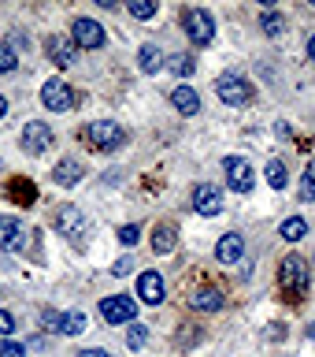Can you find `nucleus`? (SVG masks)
Here are the masks:
<instances>
[{
    "label": "nucleus",
    "mask_w": 315,
    "mask_h": 357,
    "mask_svg": "<svg viewBox=\"0 0 315 357\" xmlns=\"http://www.w3.org/2000/svg\"><path fill=\"white\" fill-rule=\"evenodd\" d=\"M127 127L122 123H115V119H93L86 127V142L93 145V149H100V153H115V149H122L127 145Z\"/></svg>",
    "instance_id": "nucleus-1"
},
{
    "label": "nucleus",
    "mask_w": 315,
    "mask_h": 357,
    "mask_svg": "<svg viewBox=\"0 0 315 357\" xmlns=\"http://www.w3.org/2000/svg\"><path fill=\"white\" fill-rule=\"evenodd\" d=\"M278 283H282V290H286L293 301L305 298V294H308V283H312V268H308L305 257H297V253L286 257V261H282V272H278Z\"/></svg>",
    "instance_id": "nucleus-2"
},
{
    "label": "nucleus",
    "mask_w": 315,
    "mask_h": 357,
    "mask_svg": "<svg viewBox=\"0 0 315 357\" xmlns=\"http://www.w3.org/2000/svg\"><path fill=\"white\" fill-rule=\"evenodd\" d=\"M216 93H219V100H223V105H234V108H241V105H249V100L256 97V89H252V82H249V78H241V75L227 71V75H219V78H216Z\"/></svg>",
    "instance_id": "nucleus-3"
},
{
    "label": "nucleus",
    "mask_w": 315,
    "mask_h": 357,
    "mask_svg": "<svg viewBox=\"0 0 315 357\" xmlns=\"http://www.w3.org/2000/svg\"><path fill=\"white\" fill-rule=\"evenodd\" d=\"M182 30L193 45H211V38H216V22H211V15L204 8H186L182 11Z\"/></svg>",
    "instance_id": "nucleus-4"
},
{
    "label": "nucleus",
    "mask_w": 315,
    "mask_h": 357,
    "mask_svg": "<svg viewBox=\"0 0 315 357\" xmlns=\"http://www.w3.org/2000/svg\"><path fill=\"white\" fill-rule=\"evenodd\" d=\"M223 172H227V186L234 190V194H249V190L256 186L252 164L241 160V156H227V160H223Z\"/></svg>",
    "instance_id": "nucleus-5"
},
{
    "label": "nucleus",
    "mask_w": 315,
    "mask_h": 357,
    "mask_svg": "<svg viewBox=\"0 0 315 357\" xmlns=\"http://www.w3.org/2000/svg\"><path fill=\"white\" fill-rule=\"evenodd\" d=\"M100 317H104L108 324H130L134 317H138V301H134L130 294H111L100 301Z\"/></svg>",
    "instance_id": "nucleus-6"
},
{
    "label": "nucleus",
    "mask_w": 315,
    "mask_h": 357,
    "mask_svg": "<svg viewBox=\"0 0 315 357\" xmlns=\"http://www.w3.org/2000/svg\"><path fill=\"white\" fill-rule=\"evenodd\" d=\"M41 105L49 112H67L74 108V89L63 82V78H49V82L41 86Z\"/></svg>",
    "instance_id": "nucleus-7"
},
{
    "label": "nucleus",
    "mask_w": 315,
    "mask_h": 357,
    "mask_svg": "<svg viewBox=\"0 0 315 357\" xmlns=\"http://www.w3.org/2000/svg\"><path fill=\"white\" fill-rule=\"evenodd\" d=\"M49 145H52V127H49V123H41V119H30L26 127H22V149H26L30 156L45 153Z\"/></svg>",
    "instance_id": "nucleus-8"
},
{
    "label": "nucleus",
    "mask_w": 315,
    "mask_h": 357,
    "mask_svg": "<svg viewBox=\"0 0 315 357\" xmlns=\"http://www.w3.org/2000/svg\"><path fill=\"white\" fill-rule=\"evenodd\" d=\"M71 38L78 49H100L104 45V26H100L97 19H74V26H71Z\"/></svg>",
    "instance_id": "nucleus-9"
},
{
    "label": "nucleus",
    "mask_w": 315,
    "mask_h": 357,
    "mask_svg": "<svg viewBox=\"0 0 315 357\" xmlns=\"http://www.w3.org/2000/svg\"><path fill=\"white\" fill-rule=\"evenodd\" d=\"M56 231H60L63 238H82V234L89 231L86 212H82V208H74V205H63V208H60V216H56Z\"/></svg>",
    "instance_id": "nucleus-10"
},
{
    "label": "nucleus",
    "mask_w": 315,
    "mask_h": 357,
    "mask_svg": "<svg viewBox=\"0 0 315 357\" xmlns=\"http://www.w3.org/2000/svg\"><path fill=\"white\" fill-rule=\"evenodd\" d=\"M0 250L4 253L26 250V227H22L15 216H0Z\"/></svg>",
    "instance_id": "nucleus-11"
},
{
    "label": "nucleus",
    "mask_w": 315,
    "mask_h": 357,
    "mask_svg": "<svg viewBox=\"0 0 315 357\" xmlns=\"http://www.w3.org/2000/svg\"><path fill=\"white\" fill-rule=\"evenodd\" d=\"M193 205H197L200 216H219L223 212V190L211 186V183H200L193 190Z\"/></svg>",
    "instance_id": "nucleus-12"
},
{
    "label": "nucleus",
    "mask_w": 315,
    "mask_h": 357,
    "mask_svg": "<svg viewBox=\"0 0 315 357\" xmlns=\"http://www.w3.org/2000/svg\"><path fill=\"white\" fill-rule=\"evenodd\" d=\"M241 257H245V238L238 231L223 234V238L216 242V261L219 264H234V261H241Z\"/></svg>",
    "instance_id": "nucleus-13"
},
{
    "label": "nucleus",
    "mask_w": 315,
    "mask_h": 357,
    "mask_svg": "<svg viewBox=\"0 0 315 357\" xmlns=\"http://www.w3.org/2000/svg\"><path fill=\"white\" fill-rule=\"evenodd\" d=\"M138 298L145 301V305H160V301H163V279H160V272H141L138 275Z\"/></svg>",
    "instance_id": "nucleus-14"
},
{
    "label": "nucleus",
    "mask_w": 315,
    "mask_h": 357,
    "mask_svg": "<svg viewBox=\"0 0 315 357\" xmlns=\"http://www.w3.org/2000/svg\"><path fill=\"white\" fill-rule=\"evenodd\" d=\"M171 105L178 108V112H182V116H197V112H200V93H197V89L193 86H175L171 89Z\"/></svg>",
    "instance_id": "nucleus-15"
},
{
    "label": "nucleus",
    "mask_w": 315,
    "mask_h": 357,
    "mask_svg": "<svg viewBox=\"0 0 315 357\" xmlns=\"http://www.w3.org/2000/svg\"><path fill=\"white\" fill-rule=\"evenodd\" d=\"M189 305H193L197 312H219L223 305H227V298H223L216 287H204V290H197V294L189 298Z\"/></svg>",
    "instance_id": "nucleus-16"
},
{
    "label": "nucleus",
    "mask_w": 315,
    "mask_h": 357,
    "mask_svg": "<svg viewBox=\"0 0 315 357\" xmlns=\"http://www.w3.org/2000/svg\"><path fill=\"white\" fill-rule=\"evenodd\" d=\"M45 49H49V56H52V63H56V67H71V63L78 60L74 45H71V41H63V38H49V41H45Z\"/></svg>",
    "instance_id": "nucleus-17"
},
{
    "label": "nucleus",
    "mask_w": 315,
    "mask_h": 357,
    "mask_svg": "<svg viewBox=\"0 0 315 357\" xmlns=\"http://www.w3.org/2000/svg\"><path fill=\"white\" fill-rule=\"evenodd\" d=\"M49 178L56 186H78V178H82V164H78V160H60L52 167Z\"/></svg>",
    "instance_id": "nucleus-18"
},
{
    "label": "nucleus",
    "mask_w": 315,
    "mask_h": 357,
    "mask_svg": "<svg viewBox=\"0 0 315 357\" xmlns=\"http://www.w3.org/2000/svg\"><path fill=\"white\" fill-rule=\"evenodd\" d=\"M175 238H178V227H175V223H156V231H152V250H156V253H171V250H175Z\"/></svg>",
    "instance_id": "nucleus-19"
},
{
    "label": "nucleus",
    "mask_w": 315,
    "mask_h": 357,
    "mask_svg": "<svg viewBox=\"0 0 315 357\" xmlns=\"http://www.w3.org/2000/svg\"><path fill=\"white\" fill-rule=\"evenodd\" d=\"M138 67L145 75H156L163 67V52L156 49V45H141V49H138Z\"/></svg>",
    "instance_id": "nucleus-20"
},
{
    "label": "nucleus",
    "mask_w": 315,
    "mask_h": 357,
    "mask_svg": "<svg viewBox=\"0 0 315 357\" xmlns=\"http://www.w3.org/2000/svg\"><path fill=\"white\" fill-rule=\"evenodd\" d=\"M278 234H282L286 242H300V238L308 234V220H305V216H289V220H282Z\"/></svg>",
    "instance_id": "nucleus-21"
},
{
    "label": "nucleus",
    "mask_w": 315,
    "mask_h": 357,
    "mask_svg": "<svg viewBox=\"0 0 315 357\" xmlns=\"http://www.w3.org/2000/svg\"><path fill=\"white\" fill-rule=\"evenodd\" d=\"M260 30L267 33V38H278V33L286 30V15H282V11H275V8H267L264 19H260Z\"/></svg>",
    "instance_id": "nucleus-22"
},
{
    "label": "nucleus",
    "mask_w": 315,
    "mask_h": 357,
    "mask_svg": "<svg viewBox=\"0 0 315 357\" xmlns=\"http://www.w3.org/2000/svg\"><path fill=\"white\" fill-rule=\"evenodd\" d=\"M60 331H63V335H82V331H86V312H82V309H71V312H63V324H60Z\"/></svg>",
    "instance_id": "nucleus-23"
},
{
    "label": "nucleus",
    "mask_w": 315,
    "mask_h": 357,
    "mask_svg": "<svg viewBox=\"0 0 315 357\" xmlns=\"http://www.w3.org/2000/svg\"><path fill=\"white\" fill-rule=\"evenodd\" d=\"M264 175H267V183H271V190H286V164L282 160H267V167H264Z\"/></svg>",
    "instance_id": "nucleus-24"
},
{
    "label": "nucleus",
    "mask_w": 315,
    "mask_h": 357,
    "mask_svg": "<svg viewBox=\"0 0 315 357\" xmlns=\"http://www.w3.org/2000/svg\"><path fill=\"white\" fill-rule=\"evenodd\" d=\"M167 67H171L175 75H182V78H186V75H193V71H197V60H193V56H186V52H175L171 60H167Z\"/></svg>",
    "instance_id": "nucleus-25"
},
{
    "label": "nucleus",
    "mask_w": 315,
    "mask_h": 357,
    "mask_svg": "<svg viewBox=\"0 0 315 357\" xmlns=\"http://www.w3.org/2000/svg\"><path fill=\"white\" fill-rule=\"evenodd\" d=\"M127 11H130L134 19H152L160 8H156L152 0H130V4H127Z\"/></svg>",
    "instance_id": "nucleus-26"
},
{
    "label": "nucleus",
    "mask_w": 315,
    "mask_h": 357,
    "mask_svg": "<svg viewBox=\"0 0 315 357\" xmlns=\"http://www.w3.org/2000/svg\"><path fill=\"white\" fill-rule=\"evenodd\" d=\"M300 201H315V160L305 167V178H300Z\"/></svg>",
    "instance_id": "nucleus-27"
},
{
    "label": "nucleus",
    "mask_w": 315,
    "mask_h": 357,
    "mask_svg": "<svg viewBox=\"0 0 315 357\" xmlns=\"http://www.w3.org/2000/svg\"><path fill=\"white\" fill-rule=\"evenodd\" d=\"M15 67H19V56H15V49H11V45L8 41H0V71H15Z\"/></svg>",
    "instance_id": "nucleus-28"
},
{
    "label": "nucleus",
    "mask_w": 315,
    "mask_h": 357,
    "mask_svg": "<svg viewBox=\"0 0 315 357\" xmlns=\"http://www.w3.org/2000/svg\"><path fill=\"white\" fill-rule=\"evenodd\" d=\"M145 342H149V328H145V324H134L130 335H127V346H130V350H141Z\"/></svg>",
    "instance_id": "nucleus-29"
},
{
    "label": "nucleus",
    "mask_w": 315,
    "mask_h": 357,
    "mask_svg": "<svg viewBox=\"0 0 315 357\" xmlns=\"http://www.w3.org/2000/svg\"><path fill=\"white\" fill-rule=\"evenodd\" d=\"M138 238H141V227H138V223L119 227V242H122V245H138Z\"/></svg>",
    "instance_id": "nucleus-30"
},
{
    "label": "nucleus",
    "mask_w": 315,
    "mask_h": 357,
    "mask_svg": "<svg viewBox=\"0 0 315 357\" xmlns=\"http://www.w3.org/2000/svg\"><path fill=\"white\" fill-rule=\"evenodd\" d=\"M0 357H26V346L4 339V342H0Z\"/></svg>",
    "instance_id": "nucleus-31"
},
{
    "label": "nucleus",
    "mask_w": 315,
    "mask_h": 357,
    "mask_svg": "<svg viewBox=\"0 0 315 357\" xmlns=\"http://www.w3.org/2000/svg\"><path fill=\"white\" fill-rule=\"evenodd\" d=\"M11 331H15V317H11L8 309H0V335H4V339H8Z\"/></svg>",
    "instance_id": "nucleus-32"
},
{
    "label": "nucleus",
    "mask_w": 315,
    "mask_h": 357,
    "mask_svg": "<svg viewBox=\"0 0 315 357\" xmlns=\"http://www.w3.org/2000/svg\"><path fill=\"white\" fill-rule=\"evenodd\" d=\"M130 272H134V261H130V257H119V261L111 264V275H130Z\"/></svg>",
    "instance_id": "nucleus-33"
},
{
    "label": "nucleus",
    "mask_w": 315,
    "mask_h": 357,
    "mask_svg": "<svg viewBox=\"0 0 315 357\" xmlns=\"http://www.w3.org/2000/svg\"><path fill=\"white\" fill-rule=\"evenodd\" d=\"M45 324H49L52 331H60V324H63V317H60V312H56V309H45Z\"/></svg>",
    "instance_id": "nucleus-34"
},
{
    "label": "nucleus",
    "mask_w": 315,
    "mask_h": 357,
    "mask_svg": "<svg viewBox=\"0 0 315 357\" xmlns=\"http://www.w3.org/2000/svg\"><path fill=\"white\" fill-rule=\"evenodd\" d=\"M78 357H111L108 350H97V346H89V350H78Z\"/></svg>",
    "instance_id": "nucleus-35"
},
{
    "label": "nucleus",
    "mask_w": 315,
    "mask_h": 357,
    "mask_svg": "<svg viewBox=\"0 0 315 357\" xmlns=\"http://www.w3.org/2000/svg\"><path fill=\"white\" fill-rule=\"evenodd\" d=\"M308 60L315 63V33H312V38H308Z\"/></svg>",
    "instance_id": "nucleus-36"
},
{
    "label": "nucleus",
    "mask_w": 315,
    "mask_h": 357,
    "mask_svg": "<svg viewBox=\"0 0 315 357\" xmlns=\"http://www.w3.org/2000/svg\"><path fill=\"white\" fill-rule=\"evenodd\" d=\"M308 339H312V342H315V320H312V324H308Z\"/></svg>",
    "instance_id": "nucleus-37"
},
{
    "label": "nucleus",
    "mask_w": 315,
    "mask_h": 357,
    "mask_svg": "<svg viewBox=\"0 0 315 357\" xmlns=\"http://www.w3.org/2000/svg\"><path fill=\"white\" fill-rule=\"evenodd\" d=\"M4 112H8V100H4V97H0V116H4Z\"/></svg>",
    "instance_id": "nucleus-38"
},
{
    "label": "nucleus",
    "mask_w": 315,
    "mask_h": 357,
    "mask_svg": "<svg viewBox=\"0 0 315 357\" xmlns=\"http://www.w3.org/2000/svg\"><path fill=\"white\" fill-rule=\"evenodd\" d=\"M312 8H315V0H312Z\"/></svg>",
    "instance_id": "nucleus-39"
}]
</instances>
